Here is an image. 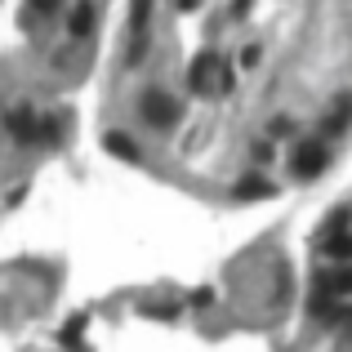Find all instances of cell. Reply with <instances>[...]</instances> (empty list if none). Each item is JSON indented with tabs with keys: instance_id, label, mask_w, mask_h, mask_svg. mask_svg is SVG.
Returning <instances> with one entry per match:
<instances>
[{
	"instance_id": "ba28073f",
	"label": "cell",
	"mask_w": 352,
	"mask_h": 352,
	"mask_svg": "<svg viewBox=\"0 0 352 352\" xmlns=\"http://www.w3.org/2000/svg\"><path fill=\"white\" fill-rule=\"evenodd\" d=\"M67 32L76 36V41H80V36H89V32H94V5H89V0H80V5L72 9V18H67Z\"/></svg>"
},
{
	"instance_id": "7a4b0ae2",
	"label": "cell",
	"mask_w": 352,
	"mask_h": 352,
	"mask_svg": "<svg viewBox=\"0 0 352 352\" xmlns=\"http://www.w3.org/2000/svg\"><path fill=\"white\" fill-rule=\"evenodd\" d=\"M5 129H9V138H14L18 147H32V143H41V116H36L27 103H18L14 112L5 116Z\"/></svg>"
},
{
	"instance_id": "8992f818",
	"label": "cell",
	"mask_w": 352,
	"mask_h": 352,
	"mask_svg": "<svg viewBox=\"0 0 352 352\" xmlns=\"http://www.w3.org/2000/svg\"><path fill=\"white\" fill-rule=\"evenodd\" d=\"M317 294H330V299H344V294H352V267L321 272V276H317Z\"/></svg>"
},
{
	"instance_id": "8fae6325",
	"label": "cell",
	"mask_w": 352,
	"mask_h": 352,
	"mask_svg": "<svg viewBox=\"0 0 352 352\" xmlns=\"http://www.w3.org/2000/svg\"><path fill=\"white\" fill-rule=\"evenodd\" d=\"M85 326H89V317H72L67 326H63V348H67V352L80 348V335H85Z\"/></svg>"
},
{
	"instance_id": "4fadbf2b",
	"label": "cell",
	"mask_w": 352,
	"mask_h": 352,
	"mask_svg": "<svg viewBox=\"0 0 352 352\" xmlns=\"http://www.w3.org/2000/svg\"><path fill=\"white\" fill-rule=\"evenodd\" d=\"M63 138V120L58 116H41V143H58Z\"/></svg>"
},
{
	"instance_id": "52a82bcc",
	"label": "cell",
	"mask_w": 352,
	"mask_h": 352,
	"mask_svg": "<svg viewBox=\"0 0 352 352\" xmlns=\"http://www.w3.org/2000/svg\"><path fill=\"white\" fill-rule=\"evenodd\" d=\"M232 197L236 201H263V197H272V183L258 179V174H250V179H241L236 188H232Z\"/></svg>"
},
{
	"instance_id": "3957f363",
	"label": "cell",
	"mask_w": 352,
	"mask_h": 352,
	"mask_svg": "<svg viewBox=\"0 0 352 352\" xmlns=\"http://www.w3.org/2000/svg\"><path fill=\"white\" fill-rule=\"evenodd\" d=\"M326 161H330V152L317 143V138H308V143H299V147H294L290 170L299 174V179H312V174H321V170H326Z\"/></svg>"
},
{
	"instance_id": "7c38bea8",
	"label": "cell",
	"mask_w": 352,
	"mask_h": 352,
	"mask_svg": "<svg viewBox=\"0 0 352 352\" xmlns=\"http://www.w3.org/2000/svg\"><path fill=\"white\" fill-rule=\"evenodd\" d=\"M147 18H152V0H134V5H129V27H134V36H143Z\"/></svg>"
},
{
	"instance_id": "30bf717a",
	"label": "cell",
	"mask_w": 352,
	"mask_h": 352,
	"mask_svg": "<svg viewBox=\"0 0 352 352\" xmlns=\"http://www.w3.org/2000/svg\"><path fill=\"white\" fill-rule=\"evenodd\" d=\"M348 120H352V98H339L335 112L326 116V125H321V129H326V134H339V129H348Z\"/></svg>"
},
{
	"instance_id": "5b68a950",
	"label": "cell",
	"mask_w": 352,
	"mask_h": 352,
	"mask_svg": "<svg viewBox=\"0 0 352 352\" xmlns=\"http://www.w3.org/2000/svg\"><path fill=\"white\" fill-rule=\"evenodd\" d=\"M103 152H107V156H116V161H129V165H138V161H143L138 143L125 134V129H107V134H103Z\"/></svg>"
},
{
	"instance_id": "5bb4252c",
	"label": "cell",
	"mask_w": 352,
	"mask_h": 352,
	"mask_svg": "<svg viewBox=\"0 0 352 352\" xmlns=\"http://www.w3.org/2000/svg\"><path fill=\"white\" fill-rule=\"evenodd\" d=\"M63 0H27V18H50Z\"/></svg>"
},
{
	"instance_id": "9c48e42d",
	"label": "cell",
	"mask_w": 352,
	"mask_h": 352,
	"mask_svg": "<svg viewBox=\"0 0 352 352\" xmlns=\"http://www.w3.org/2000/svg\"><path fill=\"white\" fill-rule=\"evenodd\" d=\"M321 250H326L330 258H352V232H339L335 228V232L321 241Z\"/></svg>"
},
{
	"instance_id": "e0dca14e",
	"label": "cell",
	"mask_w": 352,
	"mask_h": 352,
	"mask_svg": "<svg viewBox=\"0 0 352 352\" xmlns=\"http://www.w3.org/2000/svg\"><path fill=\"white\" fill-rule=\"evenodd\" d=\"M201 5V0H179V9H183V14H188V9H197Z\"/></svg>"
},
{
	"instance_id": "2e32d148",
	"label": "cell",
	"mask_w": 352,
	"mask_h": 352,
	"mask_svg": "<svg viewBox=\"0 0 352 352\" xmlns=\"http://www.w3.org/2000/svg\"><path fill=\"white\" fill-rule=\"evenodd\" d=\"M241 63H245V67H254V63H258V45H250V50H241Z\"/></svg>"
},
{
	"instance_id": "6da1fadb",
	"label": "cell",
	"mask_w": 352,
	"mask_h": 352,
	"mask_svg": "<svg viewBox=\"0 0 352 352\" xmlns=\"http://www.w3.org/2000/svg\"><path fill=\"white\" fill-rule=\"evenodd\" d=\"M138 116H143L152 129H174L179 116H183V107H179V98L165 94V89H147V94L138 98Z\"/></svg>"
},
{
	"instance_id": "9a60e30c",
	"label": "cell",
	"mask_w": 352,
	"mask_h": 352,
	"mask_svg": "<svg viewBox=\"0 0 352 352\" xmlns=\"http://www.w3.org/2000/svg\"><path fill=\"white\" fill-rule=\"evenodd\" d=\"M210 303H214V290H197L192 294V308H210Z\"/></svg>"
},
{
	"instance_id": "277c9868",
	"label": "cell",
	"mask_w": 352,
	"mask_h": 352,
	"mask_svg": "<svg viewBox=\"0 0 352 352\" xmlns=\"http://www.w3.org/2000/svg\"><path fill=\"white\" fill-rule=\"evenodd\" d=\"M188 85L197 89V94H210V89L219 85V58H214V54H197V58H192Z\"/></svg>"
}]
</instances>
